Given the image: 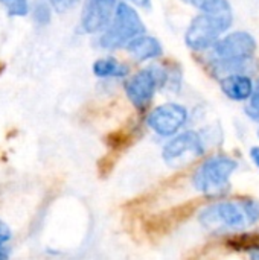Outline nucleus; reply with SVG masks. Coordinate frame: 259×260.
<instances>
[{
  "instance_id": "f3484780",
  "label": "nucleus",
  "mask_w": 259,
  "mask_h": 260,
  "mask_svg": "<svg viewBox=\"0 0 259 260\" xmlns=\"http://www.w3.org/2000/svg\"><path fill=\"white\" fill-rule=\"evenodd\" d=\"M47 2H49L50 6H52L56 12H60V14L73 9V8L79 3V0H47Z\"/></svg>"
},
{
  "instance_id": "f257e3e1",
  "label": "nucleus",
  "mask_w": 259,
  "mask_h": 260,
  "mask_svg": "<svg viewBox=\"0 0 259 260\" xmlns=\"http://www.w3.org/2000/svg\"><path fill=\"white\" fill-rule=\"evenodd\" d=\"M256 41L249 32H234L220 38L211 49L208 64L214 76L226 78L231 75H252L258 70L253 58Z\"/></svg>"
},
{
  "instance_id": "20e7f679",
  "label": "nucleus",
  "mask_w": 259,
  "mask_h": 260,
  "mask_svg": "<svg viewBox=\"0 0 259 260\" xmlns=\"http://www.w3.org/2000/svg\"><path fill=\"white\" fill-rule=\"evenodd\" d=\"M143 34L145 24L136 9L125 2H119L113 20L99 37L98 44L105 50H114L125 47L130 41Z\"/></svg>"
},
{
  "instance_id": "39448f33",
  "label": "nucleus",
  "mask_w": 259,
  "mask_h": 260,
  "mask_svg": "<svg viewBox=\"0 0 259 260\" xmlns=\"http://www.w3.org/2000/svg\"><path fill=\"white\" fill-rule=\"evenodd\" d=\"M198 222L215 233L220 232H238L250 225L244 198L231 201V200H217L198 213Z\"/></svg>"
},
{
  "instance_id": "6ab92c4d",
  "label": "nucleus",
  "mask_w": 259,
  "mask_h": 260,
  "mask_svg": "<svg viewBox=\"0 0 259 260\" xmlns=\"http://www.w3.org/2000/svg\"><path fill=\"white\" fill-rule=\"evenodd\" d=\"M250 158L256 165V168H259V146H253L250 149Z\"/></svg>"
},
{
  "instance_id": "ddd939ff",
  "label": "nucleus",
  "mask_w": 259,
  "mask_h": 260,
  "mask_svg": "<svg viewBox=\"0 0 259 260\" xmlns=\"http://www.w3.org/2000/svg\"><path fill=\"white\" fill-rule=\"evenodd\" d=\"M227 244L234 250H243L252 253L255 250H259V235H237L234 238H229Z\"/></svg>"
},
{
  "instance_id": "a211bd4d",
  "label": "nucleus",
  "mask_w": 259,
  "mask_h": 260,
  "mask_svg": "<svg viewBox=\"0 0 259 260\" xmlns=\"http://www.w3.org/2000/svg\"><path fill=\"white\" fill-rule=\"evenodd\" d=\"M11 239V230L8 229V225L5 222L0 221V250L3 248V245Z\"/></svg>"
},
{
  "instance_id": "412c9836",
  "label": "nucleus",
  "mask_w": 259,
  "mask_h": 260,
  "mask_svg": "<svg viewBox=\"0 0 259 260\" xmlns=\"http://www.w3.org/2000/svg\"><path fill=\"white\" fill-rule=\"evenodd\" d=\"M128 2H131V3H134L136 6H140V8H148L150 3H151V0H128Z\"/></svg>"
},
{
  "instance_id": "423d86ee",
  "label": "nucleus",
  "mask_w": 259,
  "mask_h": 260,
  "mask_svg": "<svg viewBox=\"0 0 259 260\" xmlns=\"http://www.w3.org/2000/svg\"><path fill=\"white\" fill-rule=\"evenodd\" d=\"M168 81V69L162 66H151L139 70L125 84V93L130 102L137 110H145L157 88H165Z\"/></svg>"
},
{
  "instance_id": "f03ea898",
  "label": "nucleus",
  "mask_w": 259,
  "mask_h": 260,
  "mask_svg": "<svg viewBox=\"0 0 259 260\" xmlns=\"http://www.w3.org/2000/svg\"><path fill=\"white\" fill-rule=\"evenodd\" d=\"M200 14L192 18L185 34V43L197 52L209 50L223 32L234 23V11L227 0H208Z\"/></svg>"
},
{
  "instance_id": "f8f14e48",
  "label": "nucleus",
  "mask_w": 259,
  "mask_h": 260,
  "mask_svg": "<svg viewBox=\"0 0 259 260\" xmlns=\"http://www.w3.org/2000/svg\"><path fill=\"white\" fill-rule=\"evenodd\" d=\"M93 73L98 78H124L128 75V66L116 58H101L93 64Z\"/></svg>"
},
{
  "instance_id": "2eb2a0df",
  "label": "nucleus",
  "mask_w": 259,
  "mask_h": 260,
  "mask_svg": "<svg viewBox=\"0 0 259 260\" xmlns=\"http://www.w3.org/2000/svg\"><path fill=\"white\" fill-rule=\"evenodd\" d=\"M32 17L38 24H47L50 21V8L44 2H37L32 9Z\"/></svg>"
},
{
  "instance_id": "9d476101",
  "label": "nucleus",
  "mask_w": 259,
  "mask_h": 260,
  "mask_svg": "<svg viewBox=\"0 0 259 260\" xmlns=\"http://www.w3.org/2000/svg\"><path fill=\"white\" fill-rule=\"evenodd\" d=\"M221 91L232 101H247L253 94L255 84L247 75H231L220 79Z\"/></svg>"
},
{
  "instance_id": "aec40b11",
  "label": "nucleus",
  "mask_w": 259,
  "mask_h": 260,
  "mask_svg": "<svg viewBox=\"0 0 259 260\" xmlns=\"http://www.w3.org/2000/svg\"><path fill=\"white\" fill-rule=\"evenodd\" d=\"M182 2H185V3H188V5H192V6H195V8H202L208 0H182Z\"/></svg>"
},
{
  "instance_id": "5701e85b",
  "label": "nucleus",
  "mask_w": 259,
  "mask_h": 260,
  "mask_svg": "<svg viewBox=\"0 0 259 260\" xmlns=\"http://www.w3.org/2000/svg\"><path fill=\"white\" fill-rule=\"evenodd\" d=\"M3 67H5V66H3V64H0V72L3 70Z\"/></svg>"
},
{
  "instance_id": "0eeeda50",
  "label": "nucleus",
  "mask_w": 259,
  "mask_h": 260,
  "mask_svg": "<svg viewBox=\"0 0 259 260\" xmlns=\"http://www.w3.org/2000/svg\"><path fill=\"white\" fill-rule=\"evenodd\" d=\"M206 152L205 137L197 131H185L174 136L162 149V158L168 165H179L188 158H198Z\"/></svg>"
},
{
  "instance_id": "9b49d317",
  "label": "nucleus",
  "mask_w": 259,
  "mask_h": 260,
  "mask_svg": "<svg viewBox=\"0 0 259 260\" xmlns=\"http://www.w3.org/2000/svg\"><path fill=\"white\" fill-rule=\"evenodd\" d=\"M125 49L130 53V56L134 58L136 61L154 59V58L162 56V53H163L160 41L157 38H154L151 35H145V34L134 38L133 41H130L125 46Z\"/></svg>"
},
{
  "instance_id": "dca6fc26",
  "label": "nucleus",
  "mask_w": 259,
  "mask_h": 260,
  "mask_svg": "<svg viewBox=\"0 0 259 260\" xmlns=\"http://www.w3.org/2000/svg\"><path fill=\"white\" fill-rule=\"evenodd\" d=\"M247 114L253 119L259 122V78L258 81L255 82V88H253V94L250 98V104L247 107Z\"/></svg>"
},
{
  "instance_id": "1a4fd4ad",
  "label": "nucleus",
  "mask_w": 259,
  "mask_h": 260,
  "mask_svg": "<svg viewBox=\"0 0 259 260\" xmlns=\"http://www.w3.org/2000/svg\"><path fill=\"white\" fill-rule=\"evenodd\" d=\"M118 2L116 0H84L81 26L87 34H96L107 29L113 20Z\"/></svg>"
},
{
  "instance_id": "b1692460",
  "label": "nucleus",
  "mask_w": 259,
  "mask_h": 260,
  "mask_svg": "<svg viewBox=\"0 0 259 260\" xmlns=\"http://www.w3.org/2000/svg\"><path fill=\"white\" fill-rule=\"evenodd\" d=\"M258 136H259V129H258Z\"/></svg>"
},
{
  "instance_id": "6e6552de",
  "label": "nucleus",
  "mask_w": 259,
  "mask_h": 260,
  "mask_svg": "<svg viewBox=\"0 0 259 260\" xmlns=\"http://www.w3.org/2000/svg\"><path fill=\"white\" fill-rule=\"evenodd\" d=\"M188 110L174 102L156 107L147 117V125L162 137H174L188 122Z\"/></svg>"
},
{
  "instance_id": "4468645a",
  "label": "nucleus",
  "mask_w": 259,
  "mask_h": 260,
  "mask_svg": "<svg viewBox=\"0 0 259 260\" xmlns=\"http://www.w3.org/2000/svg\"><path fill=\"white\" fill-rule=\"evenodd\" d=\"M0 3L6 8L9 15H26L29 11V5L27 0H0Z\"/></svg>"
},
{
  "instance_id": "4be33fe9",
  "label": "nucleus",
  "mask_w": 259,
  "mask_h": 260,
  "mask_svg": "<svg viewBox=\"0 0 259 260\" xmlns=\"http://www.w3.org/2000/svg\"><path fill=\"white\" fill-rule=\"evenodd\" d=\"M249 257H250V260H259V250L249 253Z\"/></svg>"
},
{
  "instance_id": "7ed1b4c3",
  "label": "nucleus",
  "mask_w": 259,
  "mask_h": 260,
  "mask_svg": "<svg viewBox=\"0 0 259 260\" xmlns=\"http://www.w3.org/2000/svg\"><path fill=\"white\" fill-rule=\"evenodd\" d=\"M238 169V161L229 155L215 154L197 166L191 183L194 189L208 198L221 200L229 190L231 177Z\"/></svg>"
}]
</instances>
